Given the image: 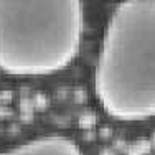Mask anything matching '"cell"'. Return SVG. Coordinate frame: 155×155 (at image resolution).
Masks as SVG:
<instances>
[{
  "label": "cell",
  "instance_id": "6da1fadb",
  "mask_svg": "<svg viewBox=\"0 0 155 155\" xmlns=\"http://www.w3.org/2000/svg\"><path fill=\"white\" fill-rule=\"evenodd\" d=\"M96 101L120 122L155 119V0H119L93 69Z\"/></svg>",
  "mask_w": 155,
  "mask_h": 155
},
{
  "label": "cell",
  "instance_id": "3957f363",
  "mask_svg": "<svg viewBox=\"0 0 155 155\" xmlns=\"http://www.w3.org/2000/svg\"><path fill=\"white\" fill-rule=\"evenodd\" d=\"M0 155H83V152L73 139L61 134H50L0 150Z\"/></svg>",
  "mask_w": 155,
  "mask_h": 155
},
{
  "label": "cell",
  "instance_id": "7a4b0ae2",
  "mask_svg": "<svg viewBox=\"0 0 155 155\" xmlns=\"http://www.w3.org/2000/svg\"><path fill=\"white\" fill-rule=\"evenodd\" d=\"M83 0H0V71L50 76L79 53Z\"/></svg>",
  "mask_w": 155,
  "mask_h": 155
}]
</instances>
